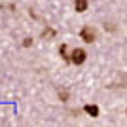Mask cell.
<instances>
[{"label": "cell", "mask_w": 127, "mask_h": 127, "mask_svg": "<svg viewBox=\"0 0 127 127\" xmlns=\"http://www.w3.org/2000/svg\"><path fill=\"white\" fill-rule=\"evenodd\" d=\"M104 29H108V31H116L114 23H104Z\"/></svg>", "instance_id": "cell-9"}, {"label": "cell", "mask_w": 127, "mask_h": 127, "mask_svg": "<svg viewBox=\"0 0 127 127\" xmlns=\"http://www.w3.org/2000/svg\"><path fill=\"white\" fill-rule=\"evenodd\" d=\"M55 36V29H51V27H46L42 31V38H53Z\"/></svg>", "instance_id": "cell-7"}, {"label": "cell", "mask_w": 127, "mask_h": 127, "mask_svg": "<svg viewBox=\"0 0 127 127\" xmlns=\"http://www.w3.org/2000/svg\"><path fill=\"white\" fill-rule=\"evenodd\" d=\"M29 46H32V38H25L23 40V48H29Z\"/></svg>", "instance_id": "cell-8"}, {"label": "cell", "mask_w": 127, "mask_h": 127, "mask_svg": "<svg viewBox=\"0 0 127 127\" xmlns=\"http://www.w3.org/2000/svg\"><path fill=\"white\" fill-rule=\"evenodd\" d=\"M87 6H89V0H74V10L78 13H84L87 10Z\"/></svg>", "instance_id": "cell-3"}, {"label": "cell", "mask_w": 127, "mask_h": 127, "mask_svg": "<svg viewBox=\"0 0 127 127\" xmlns=\"http://www.w3.org/2000/svg\"><path fill=\"white\" fill-rule=\"evenodd\" d=\"M57 95L59 99L63 102H68V89H64V87H57Z\"/></svg>", "instance_id": "cell-5"}, {"label": "cell", "mask_w": 127, "mask_h": 127, "mask_svg": "<svg viewBox=\"0 0 127 127\" xmlns=\"http://www.w3.org/2000/svg\"><path fill=\"white\" fill-rule=\"evenodd\" d=\"M85 59H87V53H85V49H82V48H76L74 51L70 53V61L74 64H84Z\"/></svg>", "instance_id": "cell-2"}, {"label": "cell", "mask_w": 127, "mask_h": 127, "mask_svg": "<svg viewBox=\"0 0 127 127\" xmlns=\"http://www.w3.org/2000/svg\"><path fill=\"white\" fill-rule=\"evenodd\" d=\"M80 38H82L84 42L91 44V42H95V40H97V31H95V29H93V27L85 25L84 29L80 31Z\"/></svg>", "instance_id": "cell-1"}, {"label": "cell", "mask_w": 127, "mask_h": 127, "mask_svg": "<svg viewBox=\"0 0 127 127\" xmlns=\"http://www.w3.org/2000/svg\"><path fill=\"white\" fill-rule=\"evenodd\" d=\"M125 114H127V110H125Z\"/></svg>", "instance_id": "cell-10"}, {"label": "cell", "mask_w": 127, "mask_h": 127, "mask_svg": "<svg viewBox=\"0 0 127 127\" xmlns=\"http://www.w3.org/2000/svg\"><path fill=\"white\" fill-rule=\"evenodd\" d=\"M59 53H61V57H63L66 63H72V61H70V55L66 53V44H61V48H59Z\"/></svg>", "instance_id": "cell-6"}, {"label": "cell", "mask_w": 127, "mask_h": 127, "mask_svg": "<svg viewBox=\"0 0 127 127\" xmlns=\"http://www.w3.org/2000/svg\"><path fill=\"white\" fill-rule=\"evenodd\" d=\"M84 112H85V114H89L91 118H97V116H99V106H97V104H85Z\"/></svg>", "instance_id": "cell-4"}]
</instances>
